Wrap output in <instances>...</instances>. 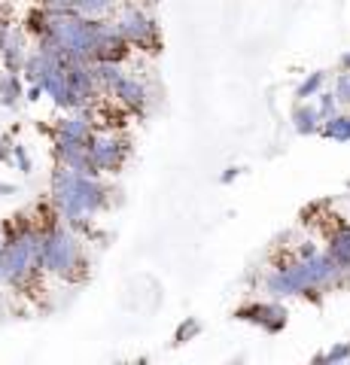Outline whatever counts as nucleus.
<instances>
[{"instance_id":"7ed1b4c3","label":"nucleus","mask_w":350,"mask_h":365,"mask_svg":"<svg viewBox=\"0 0 350 365\" xmlns=\"http://www.w3.org/2000/svg\"><path fill=\"white\" fill-rule=\"evenodd\" d=\"M116 31L125 37V43L131 49H140L146 55H155L162 49V31H159V21H155L153 13H146L143 6L138 4H125L116 9V19H113Z\"/></svg>"},{"instance_id":"5701e85b","label":"nucleus","mask_w":350,"mask_h":365,"mask_svg":"<svg viewBox=\"0 0 350 365\" xmlns=\"http://www.w3.org/2000/svg\"><path fill=\"white\" fill-rule=\"evenodd\" d=\"M13 158V137H0V162H9Z\"/></svg>"},{"instance_id":"bb28decb","label":"nucleus","mask_w":350,"mask_h":365,"mask_svg":"<svg viewBox=\"0 0 350 365\" xmlns=\"http://www.w3.org/2000/svg\"><path fill=\"white\" fill-rule=\"evenodd\" d=\"M341 67H344V71H350V52H347L344 58H341Z\"/></svg>"},{"instance_id":"f8f14e48","label":"nucleus","mask_w":350,"mask_h":365,"mask_svg":"<svg viewBox=\"0 0 350 365\" xmlns=\"http://www.w3.org/2000/svg\"><path fill=\"white\" fill-rule=\"evenodd\" d=\"M88 71H92V79H95L101 95H110L113 83L125 73V64H119V61H92L88 64Z\"/></svg>"},{"instance_id":"6ab92c4d","label":"nucleus","mask_w":350,"mask_h":365,"mask_svg":"<svg viewBox=\"0 0 350 365\" xmlns=\"http://www.w3.org/2000/svg\"><path fill=\"white\" fill-rule=\"evenodd\" d=\"M317 113H320V119H332L335 113H338V98H335V91H320L317 95Z\"/></svg>"},{"instance_id":"b1692460","label":"nucleus","mask_w":350,"mask_h":365,"mask_svg":"<svg viewBox=\"0 0 350 365\" xmlns=\"http://www.w3.org/2000/svg\"><path fill=\"white\" fill-rule=\"evenodd\" d=\"M25 98H28V104H37V101L43 98V86H40V83H28Z\"/></svg>"},{"instance_id":"412c9836","label":"nucleus","mask_w":350,"mask_h":365,"mask_svg":"<svg viewBox=\"0 0 350 365\" xmlns=\"http://www.w3.org/2000/svg\"><path fill=\"white\" fill-rule=\"evenodd\" d=\"M344 359H350V344H338V347H332L329 353L317 356L314 362H344Z\"/></svg>"},{"instance_id":"ddd939ff","label":"nucleus","mask_w":350,"mask_h":365,"mask_svg":"<svg viewBox=\"0 0 350 365\" xmlns=\"http://www.w3.org/2000/svg\"><path fill=\"white\" fill-rule=\"evenodd\" d=\"M320 113H317V104H304V101H299V107L292 110V128H296L299 134H314L320 131Z\"/></svg>"},{"instance_id":"423d86ee","label":"nucleus","mask_w":350,"mask_h":365,"mask_svg":"<svg viewBox=\"0 0 350 365\" xmlns=\"http://www.w3.org/2000/svg\"><path fill=\"white\" fill-rule=\"evenodd\" d=\"M52 155L55 162L76 170V174H88V177H101L95 165H92V155H88V143L80 140H67V137H52Z\"/></svg>"},{"instance_id":"a878e982","label":"nucleus","mask_w":350,"mask_h":365,"mask_svg":"<svg viewBox=\"0 0 350 365\" xmlns=\"http://www.w3.org/2000/svg\"><path fill=\"white\" fill-rule=\"evenodd\" d=\"M9 192H16L13 182H0V195H9Z\"/></svg>"},{"instance_id":"cd10ccee","label":"nucleus","mask_w":350,"mask_h":365,"mask_svg":"<svg viewBox=\"0 0 350 365\" xmlns=\"http://www.w3.org/2000/svg\"><path fill=\"white\" fill-rule=\"evenodd\" d=\"M4 244H6V235H4V225H0V250H4Z\"/></svg>"},{"instance_id":"aec40b11","label":"nucleus","mask_w":350,"mask_h":365,"mask_svg":"<svg viewBox=\"0 0 350 365\" xmlns=\"http://www.w3.org/2000/svg\"><path fill=\"white\" fill-rule=\"evenodd\" d=\"M335 98H338V107L350 110V71H344L335 79Z\"/></svg>"},{"instance_id":"0eeeda50","label":"nucleus","mask_w":350,"mask_h":365,"mask_svg":"<svg viewBox=\"0 0 350 365\" xmlns=\"http://www.w3.org/2000/svg\"><path fill=\"white\" fill-rule=\"evenodd\" d=\"M107 98L116 101V104L125 113H143L146 107H150V91H146L143 79L131 76V73H122L116 83H113Z\"/></svg>"},{"instance_id":"c756f323","label":"nucleus","mask_w":350,"mask_h":365,"mask_svg":"<svg viewBox=\"0 0 350 365\" xmlns=\"http://www.w3.org/2000/svg\"><path fill=\"white\" fill-rule=\"evenodd\" d=\"M347 186H350V182H347Z\"/></svg>"},{"instance_id":"39448f33","label":"nucleus","mask_w":350,"mask_h":365,"mask_svg":"<svg viewBox=\"0 0 350 365\" xmlns=\"http://www.w3.org/2000/svg\"><path fill=\"white\" fill-rule=\"evenodd\" d=\"M244 323H253L259 329H265V332H280V329L287 326V307L280 304L277 299L271 302H253V304H244L238 307V314H235Z\"/></svg>"},{"instance_id":"9b49d317","label":"nucleus","mask_w":350,"mask_h":365,"mask_svg":"<svg viewBox=\"0 0 350 365\" xmlns=\"http://www.w3.org/2000/svg\"><path fill=\"white\" fill-rule=\"evenodd\" d=\"M21 98H25V79H21V73L0 71V107L16 110Z\"/></svg>"},{"instance_id":"a211bd4d","label":"nucleus","mask_w":350,"mask_h":365,"mask_svg":"<svg viewBox=\"0 0 350 365\" xmlns=\"http://www.w3.org/2000/svg\"><path fill=\"white\" fill-rule=\"evenodd\" d=\"M201 332V323L195 317H189V319H183V323L177 326V332H174V344H186V341H192Z\"/></svg>"},{"instance_id":"6e6552de","label":"nucleus","mask_w":350,"mask_h":365,"mask_svg":"<svg viewBox=\"0 0 350 365\" xmlns=\"http://www.w3.org/2000/svg\"><path fill=\"white\" fill-rule=\"evenodd\" d=\"M95 134V116L88 107L80 110H64V116L52 125V137H67V140L88 143V137Z\"/></svg>"},{"instance_id":"20e7f679","label":"nucleus","mask_w":350,"mask_h":365,"mask_svg":"<svg viewBox=\"0 0 350 365\" xmlns=\"http://www.w3.org/2000/svg\"><path fill=\"white\" fill-rule=\"evenodd\" d=\"M88 155L98 174H122L128 155H131V140L122 131H98L88 137Z\"/></svg>"},{"instance_id":"1a4fd4ad","label":"nucleus","mask_w":350,"mask_h":365,"mask_svg":"<svg viewBox=\"0 0 350 365\" xmlns=\"http://www.w3.org/2000/svg\"><path fill=\"white\" fill-rule=\"evenodd\" d=\"M28 40H25V31H9V37L4 43V55H0V64L4 71L9 73H21V67L28 61Z\"/></svg>"},{"instance_id":"2eb2a0df","label":"nucleus","mask_w":350,"mask_h":365,"mask_svg":"<svg viewBox=\"0 0 350 365\" xmlns=\"http://www.w3.org/2000/svg\"><path fill=\"white\" fill-rule=\"evenodd\" d=\"M76 13L88 19H107L110 13L119 9V0H73Z\"/></svg>"},{"instance_id":"c85d7f7f","label":"nucleus","mask_w":350,"mask_h":365,"mask_svg":"<svg viewBox=\"0 0 350 365\" xmlns=\"http://www.w3.org/2000/svg\"><path fill=\"white\" fill-rule=\"evenodd\" d=\"M0 287H4V271H0Z\"/></svg>"},{"instance_id":"393cba45","label":"nucleus","mask_w":350,"mask_h":365,"mask_svg":"<svg viewBox=\"0 0 350 365\" xmlns=\"http://www.w3.org/2000/svg\"><path fill=\"white\" fill-rule=\"evenodd\" d=\"M241 174V168H229V170H225V174H222V182H232L235 177H238Z\"/></svg>"},{"instance_id":"dca6fc26","label":"nucleus","mask_w":350,"mask_h":365,"mask_svg":"<svg viewBox=\"0 0 350 365\" xmlns=\"http://www.w3.org/2000/svg\"><path fill=\"white\" fill-rule=\"evenodd\" d=\"M46 25H49V9H43L37 4L25 16V34H31V37H43V34H46Z\"/></svg>"},{"instance_id":"f3484780","label":"nucleus","mask_w":350,"mask_h":365,"mask_svg":"<svg viewBox=\"0 0 350 365\" xmlns=\"http://www.w3.org/2000/svg\"><path fill=\"white\" fill-rule=\"evenodd\" d=\"M323 83H326V73L323 71H317V73H311L304 83L296 88V98L299 101H308V98H317L320 91H323Z\"/></svg>"},{"instance_id":"f257e3e1","label":"nucleus","mask_w":350,"mask_h":365,"mask_svg":"<svg viewBox=\"0 0 350 365\" xmlns=\"http://www.w3.org/2000/svg\"><path fill=\"white\" fill-rule=\"evenodd\" d=\"M49 198L52 207L76 235H92V216L107 210L110 189L101 177L76 174V170L58 165L49 177Z\"/></svg>"},{"instance_id":"4be33fe9","label":"nucleus","mask_w":350,"mask_h":365,"mask_svg":"<svg viewBox=\"0 0 350 365\" xmlns=\"http://www.w3.org/2000/svg\"><path fill=\"white\" fill-rule=\"evenodd\" d=\"M13 158H16V165L21 174H31V155L25 153V146L21 143H13Z\"/></svg>"},{"instance_id":"9d476101","label":"nucleus","mask_w":350,"mask_h":365,"mask_svg":"<svg viewBox=\"0 0 350 365\" xmlns=\"http://www.w3.org/2000/svg\"><path fill=\"white\" fill-rule=\"evenodd\" d=\"M326 253L335 262H341L344 268H350V222H335L326 235Z\"/></svg>"},{"instance_id":"4468645a","label":"nucleus","mask_w":350,"mask_h":365,"mask_svg":"<svg viewBox=\"0 0 350 365\" xmlns=\"http://www.w3.org/2000/svg\"><path fill=\"white\" fill-rule=\"evenodd\" d=\"M320 134L329 137V140H338V143L350 140V113H335L332 119H326L320 125Z\"/></svg>"},{"instance_id":"f03ea898","label":"nucleus","mask_w":350,"mask_h":365,"mask_svg":"<svg viewBox=\"0 0 350 365\" xmlns=\"http://www.w3.org/2000/svg\"><path fill=\"white\" fill-rule=\"evenodd\" d=\"M40 268L43 274H49L55 280L76 283L83 280V274L88 268L86 253H83V237L73 232L64 220L43 225V244H40Z\"/></svg>"}]
</instances>
